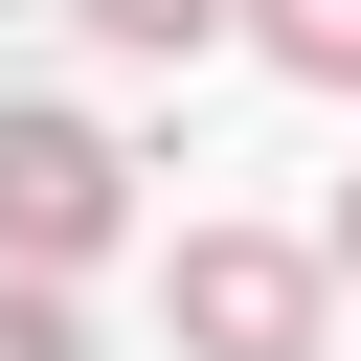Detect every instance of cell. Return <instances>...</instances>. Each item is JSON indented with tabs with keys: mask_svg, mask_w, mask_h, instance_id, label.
Instances as JSON below:
<instances>
[{
	"mask_svg": "<svg viewBox=\"0 0 361 361\" xmlns=\"http://www.w3.org/2000/svg\"><path fill=\"white\" fill-rule=\"evenodd\" d=\"M316 316H338L316 248H271V226H180V338H203V361H316Z\"/></svg>",
	"mask_w": 361,
	"mask_h": 361,
	"instance_id": "2",
	"label": "cell"
},
{
	"mask_svg": "<svg viewBox=\"0 0 361 361\" xmlns=\"http://www.w3.org/2000/svg\"><path fill=\"white\" fill-rule=\"evenodd\" d=\"M226 23H248L293 90H361V0H226Z\"/></svg>",
	"mask_w": 361,
	"mask_h": 361,
	"instance_id": "3",
	"label": "cell"
},
{
	"mask_svg": "<svg viewBox=\"0 0 361 361\" xmlns=\"http://www.w3.org/2000/svg\"><path fill=\"white\" fill-rule=\"evenodd\" d=\"M316 271H338V293H361V180H338V226H316Z\"/></svg>",
	"mask_w": 361,
	"mask_h": 361,
	"instance_id": "6",
	"label": "cell"
},
{
	"mask_svg": "<svg viewBox=\"0 0 361 361\" xmlns=\"http://www.w3.org/2000/svg\"><path fill=\"white\" fill-rule=\"evenodd\" d=\"M113 226H135V158H113L90 113L23 90V113H0V271H90Z\"/></svg>",
	"mask_w": 361,
	"mask_h": 361,
	"instance_id": "1",
	"label": "cell"
},
{
	"mask_svg": "<svg viewBox=\"0 0 361 361\" xmlns=\"http://www.w3.org/2000/svg\"><path fill=\"white\" fill-rule=\"evenodd\" d=\"M68 23H90V45H135V68H203V45H226V0H68Z\"/></svg>",
	"mask_w": 361,
	"mask_h": 361,
	"instance_id": "4",
	"label": "cell"
},
{
	"mask_svg": "<svg viewBox=\"0 0 361 361\" xmlns=\"http://www.w3.org/2000/svg\"><path fill=\"white\" fill-rule=\"evenodd\" d=\"M0 361H90V316H68V271H0Z\"/></svg>",
	"mask_w": 361,
	"mask_h": 361,
	"instance_id": "5",
	"label": "cell"
}]
</instances>
